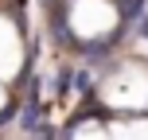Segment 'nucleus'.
<instances>
[{"label":"nucleus","mask_w":148,"mask_h":140,"mask_svg":"<svg viewBox=\"0 0 148 140\" xmlns=\"http://www.w3.org/2000/svg\"><path fill=\"white\" fill-rule=\"evenodd\" d=\"M78 140H109V132H101V128H90V132H78Z\"/></svg>","instance_id":"2"},{"label":"nucleus","mask_w":148,"mask_h":140,"mask_svg":"<svg viewBox=\"0 0 148 140\" xmlns=\"http://www.w3.org/2000/svg\"><path fill=\"white\" fill-rule=\"evenodd\" d=\"M109 140H148V125L144 121H117L109 128Z\"/></svg>","instance_id":"1"},{"label":"nucleus","mask_w":148,"mask_h":140,"mask_svg":"<svg viewBox=\"0 0 148 140\" xmlns=\"http://www.w3.org/2000/svg\"><path fill=\"white\" fill-rule=\"evenodd\" d=\"M0 101H4V97H0Z\"/></svg>","instance_id":"3"}]
</instances>
